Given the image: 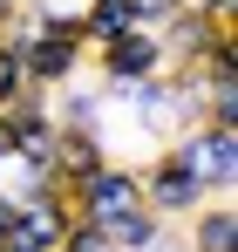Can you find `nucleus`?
<instances>
[{
  "instance_id": "obj_1",
  "label": "nucleus",
  "mask_w": 238,
  "mask_h": 252,
  "mask_svg": "<svg viewBox=\"0 0 238 252\" xmlns=\"http://www.w3.org/2000/svg\"><path fill=\"white\" fill-rule=\"evenodd\" d=\"M143 170V211L157 218V225H184L191 211L211 198L204 191V177H198V164H191V143H184V129L163 143L150 164H136Z\"/></svg>"
},
{
  "instance_id": "obj_2",
  "label": "nucleus",
  "mask_w": 238,
  "mask_h": 252,
  "mask_svg": "<svg viewBox=\"0 0 238 252\" xmlns=\"http://www.w3.org/2000/svg\"><path fill=\"white\" fill-rule=\"evenodd\" d=\"M82 62H89V48H82L75 14H61V7H41L34 41L21 48V75H28L34 89H61V82H75V75H82Z\"/></svg>"
},
{
  "instance_id": "obj_3",
  "label": "nucleus",
  "mask_w": 238,
  "mask_h": 252,
  "mask_svg": "<svg viewBox=\"0 0 238 252\" xmlns=\"http://www.w3.org/2000/svg\"><path fill=\"white\" fill-rule=\"evenodd\" d=\"M157 48H163V68H198L204 55L238 48V28L232 21H211V14H198V7H177V14L157 28Z\"/></svg>"
},
{
  "instance_id": "obj_4",
  "label": "nucleus",
  "mask_w": 238,
  "mask_h": 252,
  "mask_svg": "<svg viewBox=\"0 0 238 252\" xmlns=\"http://www.w3.org/2000/svg\"><path fill=\"white\" fill-rule=\"evenodd\" d=\"M68 218H75V205H68L61 184L14 198V211H7V252H55V239L68 232Z\"/></svg>"
},
{
  "instance_id": "obj_5",
  "label": "nucleus",
  "mask_w": 238,
  "mask_h": 252,
  "mask_svg": "<svg viewBox=\"0 0 238 252\" xmlns=\"http://www.w3.org/2000/svg\"><path fill=\"white\" fill-rule=\"evenodd\" d=\"M68 205H75V218H109V211H122V205H143V170L109 157V164H95L75 191H68Z\"/></svg>"
},
{
  "instance_id": "obj_6",
  "label": "nucleus",
  "mask_w": 238,
  "mask_h": 252,
  "mask_svg": "<svg viewBox=\"0 0 238 252\" xmlns=\"http://www.w3.org/2000/svg\"><path fill=\"white\" fill-rule=\"evenodd\" d=\"M157 68H163V48H157L150 28H129V34H116V41L95 48V75H102V89L143 82V75H157Z\"/></svg>"
},
{
  "instance_id": "obj_7",
  "label": "nucleus",
  "mask_w": 238,
  "mask_h": 252,
  "mask_svg": "<svg viewBox=\"0 0 238 252\" xmlns=\"http://www.w3.org/2000/svg\"><path fill=\"white\" fill-rule=\"evenodd\" d=\"M184 143H191V164H198L204 191L211 198H232V184H238V129L198 123V129H184Z\"/></svg>"
},
{
  "instance_id": "obj_8",
  "label": "nucleus",
  "mask_w": 238,
  "mask_h": 252,
  "mask_svg": "<svg viewBox=\"0 0 238 252\" xmlns=\"http://www.w3.org/2000/svg\"><path fill=\"white\" fill-rule=\"evenodd\" d=\"M184 252H238V205L232 198H204L184 218Z\"/></svg>"
},
{
  "instance_id": "obj_9",
  "label": "nucleus",
  "mask_w": 238,
  "mask_h": 252,
  "mask_svg": "<svg viewBox=\"0 0 238 252\" xmlns=\"http://www.w3.org/2000/svg\"><path fill=\"white\" fill-rule=\"evenodd\" d=\"M48 150H55V177H61V191H75L95 164H109V136H102V129H55Z\"/></svg>"
},
{
  "instance_id": "obj_10",
  "label": "nucleus",
  "mask_w": 238,
  "mask_h": 252,
  "mask_svg": "<svg viewBox=\"0 0 238 252\" xmlns=\"http://www.w3.org/2000/svg\"><path fill=\"white\" fill-rule=\"evenodd\" d=\"M102 82H61V89H48V116H55V129H102Z\"/></svg>"
},
{
  "instance_id": "obj_11",
  "label": "nucleus",
  "mask_w": 238,
  "mask_h": 252,
  "mask_svg": "<svg viewBox=\"0 0 238 252\" xmlns=\"http://www.w3.org/2000/svg\"><path fill=\"white\" fill-rule=\"evenodd\" d=\"M95 225H102L109 252H150V246L163 239V225H157L143 205H122V211H109V218H95Z\"/></svg>"
},
{
  "instance_id": "obj_12",
  "label": "nucleus",
  "mask_w": 238,
  "mask_h": 252,
  "mask_svg": "<svg viewBox=\"0 0 238 252\" xmlns=\"http://www.w3.org/2000/svg\"><path fill=\"white\" fill-rule=\"evenodd\" d=\"M75 28H82V48L95 55L102 41H116V34H129L136 28V14H129V0H89L75 14Z\"/></svg>"
},
{
  "instance_id": "obj_13",
  "label": "nucleus",
  "mask_w": 238,
  "mask_h": 252,
  "mask_svg": "<svg viewBox=\"0 0 238 252\" xmlns=\"http://www.w3.org/2000/svg\"><path fill=\"white\" fill-rule=\"evenodd\" d=\"M55 252H109V239H102L95 218H68V232L55 239Z\"/></svg>"
},
{
  "instance_id": "obj_14",
  "label": "nucleus",
  "mask_w": 238,
  "mask_h": 252,
  "mask_svg": "<svg viewBox=\"0 0 238 252\" xmlns=\"http://www.w3.org/2000/svg\"><path fill=\"white\" fill-rule=\"evenodd\" d=\"M21 89H28V75H21V62H14V55H0V109H7V102H14Z\"/></svg>"
},
{
  "instance_id": "obj_15",
  "label": "nucleus",
  "mask_w": 238,
  "mask_h": 252,
  "mask_svg": "<svg viewBox=\"0 0 238 252\" xmlns=\"http://www.w3.org/2000/svg\"><path fill=\"white\" fill-rule=\"evenodd\" d=\"M7 157H14V123L0 116V164H7Z\"/></svg>"
},
{
  "instance_id": "obj_16",
  "label": "nucleus",
  "mask_w": 238,
  "mask_h": 252,
  "mask_svg": "<svg viewBox=\"0 0 238 252\" xmlns=\"http://www.w3.org/2000/svg\"><path fill=\"white\" fill-rule=\"evenodd\" d=\"M14 7H21V0H0V28H7V21H14Z\"/></svg>"
},
{
  "instance_id": "obj_17",
  "label": "nucleus",
  "mask_w": 238,
  "mask_h": 252,
  "mask_svg": "<svg viewBox=\"0 0 238 252\" xmlns=\"http://www.w3.org/2000/svg\"><path fill=\"white\" fill-rule=\"evenodd\" d=\"M34 7H41V0H34Z\"/></svg>"
}]
</instances>
